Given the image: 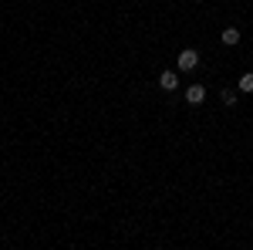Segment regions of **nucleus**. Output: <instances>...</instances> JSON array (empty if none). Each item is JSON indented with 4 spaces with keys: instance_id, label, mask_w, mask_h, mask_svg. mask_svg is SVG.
<instances>
[{
    "instance_id": "obj_1",
    "label": "nucleus",
    "mask_w": 253,
    "mask_h": 250,
    "mask_svg": "<svg viewBox=\"0 0 253 250\" xmlns=\"http://www.w3.org/2000/svg\"><path fill=\"white\" fill-rule=\"evenodd\" d=\"M196 64H199V51H193V48H186V51L179 54V71H193Z\"/></svg>"
},
{
    "instance_id": "obj_2",
    "label": "nucleus",
    "mask_w": 253,
    "mask_h": 250,
    "mask_svg": "<svg viewBox=\"0 0 253 250\" xmlns=\"http://www.w3.org/2000/svg\"><path fill=\"white\" fill-rule=\"evenodd\" d=\"M159 85H162L166 92H175V88H179V75H175V71H162V75H159Z\"/></svg>"
},
{
    "instance_id": "obj_3",
    "label": "nucleus",
    "mask_w": 253,
    "mask_h": 250,
    "mask_svg": "<svg viewBox=\"0 0 253 250\" xmlns=\"http://www.w3.org/2000/svg\"><path fill=\"white\" fill-rule=\"evenodd\" d=\"M186 101H189V105H203V101H206V88H203V85H193V88L186 92Z\"/></svg>"
},
{
    "instance_id": "obj_4",
    "label": "nucleus",
    "mask_w": 253,
    "mask_h": 250,
    "mask_svg": "<svg viewBox=\"0 0 253 250\" xmlns=\"http://www.w3.org/2000/svg\"><path fill=\"white\" fill-rule=\"evenodd\" d=\"M223 44H230V48L240 44V31H236V27H226V31H223Z\"/></svg>"
},
{
    "instance_id": "obj_5",
    "label": "nucleus",
    "mask_w": 253,
    "mask_h": 250,
    "mask_svg": "<svg viewBox=\"0 0 253 250\" xmlns=\"http://www.w3.org/2000/svg\"><path fill=\"white\" fill-rule=\"evenodd\" d=\"M240 92H253V71H247L240 78Z\"/></svg>"
},
{
    "instance_id": "obj_6",
    "label": "nucleus",
    "mask_w": 253,
    "mask_h": 250,
    "mask_svg": "<svg viewBox=\"0 0 253 250\" xmlns=\"http://www.w3.org/2000/svg\"><path fill=\"white\" fill-rule=\"evenodd\" d=\"M223 105H236V92L233 88H223Z\"/></svg>"
},
{
    "instance_id": "obj_7",
    "label": "nucleus",
    "mask_w": 253,
    "mask_h": 250,
    "mask_svg": "<svg viewBox=\"0 0 253 250\" xmlns=\"http://www.w3.org/2000/svg\"><path fill=\"white\" fill-rule=\"evenodd\" d=\"M196 3H199V0H196Z\"/></svg>"
}]
</instances>
